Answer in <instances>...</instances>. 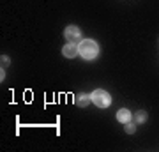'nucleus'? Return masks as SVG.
<instances>
[{
  "label": "nucleus",
  "mask_w": 159,
  "mask_h": 152,
  "mask_svg": "<svg viewBox=\"0 0 159 152\" xmlns=\"http://www.w3.org/2000/svg\"><path fill=\"white\" fill-rule=\"evenodd\" d=\"M89 101H92V97H89V94H85V92H80L78 96H76V99H74V103L80 108H85L89 104Z\"/></svg>",
  "instance_id": "6"
},
{
  "label": "nucleus",
  "mask_w": 159,
  "mask_h": 152,
  "mask_svg": "<svg viewBox=\"0 0 159 152\" xmlns=\"http://www.w3.org/2000/svg\"><path fill=\"white\" fill-rule=\"evenodd\" d=\"M136 120L138 122H145V120H147V113L145 112H138L136 113Z\"/></svg>",
  "instance_id": "8"
},
{
  "label": "nucleus",
  "mask_w": 159,
  "mask_h": 152,
  "mask_svg": "<svg viewBox=\"0 0 159 152\" xmlns=\"http://www.w3.org/2000/svg\"><path fill=\"white\" fill-rule=\"evenodd\" d=\"M0 62H2V69H6L7 66H9V57H2V60H0Z\"/></svg>",
  "instance_id": "9"
},
{
  "label": "nucleus",
  "mask_w": 159,
  "mask_h": 152,
  "mask_svg": "<svg viewBox=\"0 0 159 152\" xmlns=\"http://www.w3.org/2000/svg\"><path fill=\"white\" fill-rule=\"evenodd\" d=\"M134 131H136V126H134V124H131V122L125 124V133H127V135H133Z\"/></svg>",
  "instance_id": "7"
},
{
  "label": "nucleus",
  "mask_w": 159,
  "mask_h": 152,
  "mask_svg": "<svg viewBox=\"0 0 159 152\" xmlns=\"http://www.w3.org/2000/svg\"><path fill=\"white\" fill-rule=\"evenodd\" d=\"M62 53H64V57H67V58H74V57L80 53V50L74 43H69V44H66L62 48Z\"/></svg>",
  "instance_id": "4"
},
{
  "label": "nucleus",
  "mask_w": 159,
  "mask_h": 152,
  "mask_svg": "<svg viewBox=\"0 0 159 152\" xmlns=\"http://www.w3.org/2000/svg\"><path fill=\"white\" fill-rule=\"evenodd\" d=\"M78 50H80V55L83 57V58L92 60V58H96L97 53H99V46L96 44V41L85 39V41H81V43H80Z\"/></svg>",
  "instance_id": "1"
},
{
  "label": "nucleus",
  "mask_w": 159,
  "mask_h": 152,
  "mask_svg": "<svg viewBox=\"0 0 159 152\" xmlns=\"http://www.w3.org/2000/svg\"><path fill=\"white\" fill-rule=\"evenodd\" d=\"M64 35H66V39H67L69 43H74V44H76V43H81V30H80L78 27H74V25L66 28Z\"/></svg>",
  "instance_id": "3"
},
{
  "label": "nucleus",
  "mask_w": 159,
  "mask_h": 152,
  "mask_svg": "<svg viewBox=\"0 0 159 152\" xmlns=\"http://www.w3.org/2000/svg\"><path fill=\"white\" fill-rule=\"evenodd\" d=\"M131 112L127 110V108H122V110H119L117 112V120L119 122H122V124H127V122H131Z\"/></svg>",
  "instance_id": "5"
},
{
  "label": "nucleus",
  "mask_w": 159,
  "mask_h": 152,
  "mask_svg": "<svg viewBox=\"0 0 159 152\" xmlns=\"http://www.w3.org/2000/svg\"><path fill=\"white\" fill-rule=\"evenodd\" d=\"M90 97H92V103H94L96 106H99V108H108L110 104H111V96L102 89L94 90Z\"/></svg>",
  "instance_id": "2"
}]
</instances>
